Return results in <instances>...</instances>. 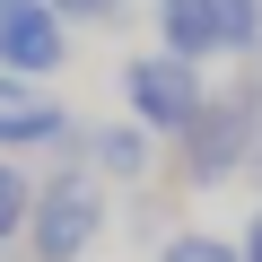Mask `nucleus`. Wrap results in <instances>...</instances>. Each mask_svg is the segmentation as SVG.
<instances>
[{
    "mask_svg": "<svg viewBox=\"0 0 262 262\" xmlns=\"http://www.w3.org/2000/svg\"><path fill=\"white\" fill-rule=\"evenodd\" d=\"M253 201H262V158H253Z\"/></svg>",
    "mask_w": 262,
    "mask_h": 262,
    "instance_id": "12",
    "label": "nucleus"
},
{
    "mask_svg": "<svg viewBox=\"0 0 262 262\" xmlns=\"http://www.w3.org/2000/svg\"><path fill=\"white\" fill-rule=\"evenodd\" d=\"M53 9H61L70 27H122V18H131V0H53Z\"/></svg>",
    "mask_w": 262,
    "mask_h": 262,
    "instance_id": "10",
    "label": "nucleus"
},
{
    "mask_svg": "<svg viewBox=\"0 0 262 262\" xmlns=\"http://www.w3.org/2000/svg\"><path fill=\"white\" fill-rule=\"evenodd\" d=\"M158 158H166V140H158L149 122H131V114L88 122V140H79V166H96L105 184H149V175H158Z\"/></svg>",
    "mask_w": 262,
    "mask_h": 262,
    "instance_id": "7",
    "label": "nucleus"
},
{
    "mask_svg": "<svg viewBox=\"0 0 262 262\" xmlns=\"http://www.w3.org/2000/svg\"><path fill=\"white\" fill-rule=\"evenodd\" d=\"M27 210H35V175H27V158H0V262H18Z\"/></svg>",
    "mask_w": 262,
    "mask_h": 262,
    "instance_id": "8",
    "label": "nucleus"
},
{
    "mask_svg": "<svg viewBox=\"0 0 262 262\" xmlns=\"http://www.w3.org/2000/svg\"><path fill=\"white\" fill-rule=\"evenodd\" d=\"M236 245H245V262H262V201L245 210V227H236Z\"/></svg>",
    "mask_w": 262,
    "mask_h": 262,
    "instance_id": "11",
    "label": "nucleus"
},
{
    "mask_svg": "<svg viewBox=\"0 0 262 262\" xmlns=\"http://www.w3.org/2000/svg\"><path fill=\"white\" fill-rule=\"evenodd\" d=\"M114 236V184L79 158H53L35 175V210L18 236V262H96V245Z\"/></svg>",
    "mask_w": 262,
    "mask_h": 262,
    "instance_id": "1",
    "label": "nucleus"
},
{
    "mask_svg": "<svg viewBox=\"0 0 262 262\" xmlns=\"http://www.w3.org/2000/svg\"><path fill=\"white\" fill-rule=\"evenodd\" d=\"M149 27L184 61H253L262 53V0H149Z\"/></svg>",
    "mask_w": 262,
    "mask_h": 262,
    "instance_id": "4",
    "label": "nucleus"
},
{
    "mask_svg": "<svg viewBox=\"0 0 262 262\" xmlns=\"http://www.w3.org/2000/svg\"><path fill=\"white\" fill-rule=\"evenodd\" d=\"M149 262H245V245L219 236V227H166L149 245Z\"/></svg>",
    "mask_w": 262,
    "mask_h": 262,
    "instance_id": "9",
    "label": "nucleus"
},
{
    "mask_svg": "<svg viewBox=\"0 0 262 262\" xmlns=\"http://www.w3.org/2000/svg\"><path fill=\"white\" fill-rule=\"evenodd\" d=\"M253 158H262V96L236 79V88H210L201 122L184 140H166V166L184 192H236L253 184Z\"/></svg>",
    "mask_w": 262,
    "mask_h": 262,
    "instance_id": "2",
    "label": "nucleus"
},
{
    "mask_svg": "<svg viewBox=\"0 0 262 262\" xmlns=\"http://www.w3.org/2000/svg\"><path fill=\"white\" fill-rule=\"evenodd\" d=\"M70 18L53 9V0H9L0 9V70L9 79H61L70 70Z\"/></svg>",
    "mask_w": 262,
    "mask_h": 262,
    "instance_id": "6",
    "label": "nucleus"
},
{
    "mask_svg": "<svg viewBox=\"0 0 262 262\" xmlns=\"http://www.w3.org/2000/svg\"><path fill=\"white\" fill-rule=\"evenodd\" d=\"M88 122L53 96V79H9L0 70V158H79Z\"/></svg>",
    "mask_w": 262,
    "mask_h": 262,
    "instance_id": "5",
    "label": "nucleus"
},
{
    "mask_svg": "<svg viewBox=\"0 0 262 262\" xmlns=\"http://www.w3.org/2000/svg\"><path fill=\"white\" fill-rule=\"evenodd\" d=\"M201 105H210V61H184L166 44H149V53L122 61V114L149 122L158 140H184V131L201 122Z\"/></svg>",
    "mask_w": 262,
    "mask_h": 262,
    "instance_id": "3",
    "label": "nucleus"
},
{
    "mask_svg": "<svg viewBox=\"0 0 262 262\" xmlns=\"http://www.w3.org/2000/svg\"><path fill=\"white\" fill-rule=\"evenodd\" d=\"M0 9H9V0H0Z\"/></svg>",
    "mask_w": 262,
    "mask_h": 262,
    "instance_id": "13",
    "label": "nucleus"
}]
</instances>
